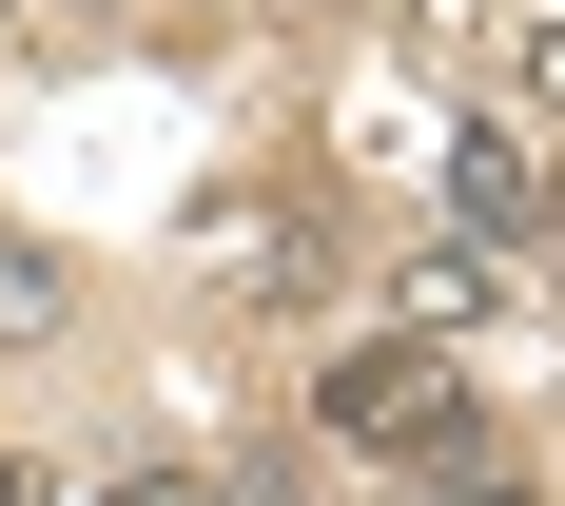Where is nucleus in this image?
Returning a JSON list of instances; mask_svg holds the SVG:
<instances>
[{"instance_id":"f257e3e1","label":"nucleus","mask_w":565,"mask_h":506,"mask_svg":"<svg viewBox=\"0 0 565 506\" xmlns=\"http://www.w3.org/2000/svg\"><path fill=\"white\" fill-rule=\"evenodd\" d=\"M468 409V370H449V332H371V351H332V370H312V429H332V449H429V429H449Z\"/></svg>"},{"instance_id":"f03ea898","label":"nucleus","mask_w":565,"mask_h":506,"mask_svg":"<svg viewBox=\"0 0 565 506\" xmlns=\"http://www.w3.org/2000/svg\"><path fill=\"white\" fill-rule=\"evenodd\" d=\"M449 234H468V254L546 234V157H526V137H449Z\"/></svg>"},{"instance_id":"7ed1b4c3","label":"nucleus","mask_w":565,"mask_h":506,"mask_svg":"<svg viewBox=\"0 0 565 506\" xmlns=\"http://www.w3.org/2000/svg\"><path fill=\"white\" fill-rule=\"evenodd\" d=\"M391 506H526V449H488V429H429V449H391Z\"/></svg>"},{"instance_id":"20e7f679","label":"nucleus","mask_w":565,"mask_h":506,"mask_svg":"<svg viewBox=\"0 0 565 506\" xmlns=\"http://www.w3.org/2000/svg\"><path fill=\"white\" fill-rule=\"evenodd\" d=\"M488 292H508V273H488V254L449 234V254H409V273H391V332H468Z\"/></svg>"},{"instance_id":"39448f33","label":"nucleus","mask_w":565,"mask_h":506,"mask_svg":"<svg viewBox=\"0 0 565 506\" xmlns=\"http://www.w3.org/2000/svg\"><path fill=\"white\" fill-rule=\"evenodd\" d=\"M58 332V254H20V234H0V351H40Z\"/></svg>"},{"instance_id":"423d86ee","label":"nucleus","mask_w":565,"mask_h":506,"mask_svg":"<svg viewBox=\"0 0 565 506\" xmlns=\"http://www.w3.org/2000/svg\"><path fill=\"white\" fill-rule=\"evenodd\" d=\"M98 506H234V487H215V467H175V449H157V467H117Z\"/></svg>"},{"instance_id":"0eeeda50","label":"nucleus","mask_w":565,"mask_h":506,"mask_svg":"<svg viewBox=\"0 0 565 506\" xmlns=\"http://www.w3.org/2000/svg\"><path fill=\"white\" fill-rule=\"evenodd\" d=\"M508 58H526V98H546V117H565V0H546V20H526V40H508Z\"/></svg>"},{"instance_id":"6e6552de","label":"nucleus","mask_w":565,"mask_h":506,"mask_svg":"<svg viewBox=\"0 0 565 506\" xmlns=\"http://www.w3.org/2000/svg\"><path fill=\"white\" fill-rule=\"evenodd\" d=\"M546 254H565V175H546Z\"/></svg>"}]
</instances>
